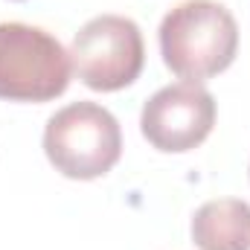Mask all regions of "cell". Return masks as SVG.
I'll list each match as a JSON object with an SVG mask.
<instances>
[{"instance_id":"cell-1","label":"cell","mask_w":250,"mask_h":250,"mask_svg":"<svg viewBox=\"0 0 250 250\" xmlns=\"http://www.w3.org/2000/svg\"><path fill=\"white\" fill-rule=\"evenodd\" d=\"M239 53L236 18L215 0L178 3L160 23L163 64L184 82H207L224 73Z\"/></svg>"},{"instance_id":"cell-2","label":"cell","mask_w":250,"mask_h":250,"mask_svg":"<svg viewBox=\"0 0 250 250\" xmlns=\"http://www.w3.org/2000/svg\"><path fill=\"white\" fill-rule=\"evenodd\" d=\"M44 151L64 178L96 181L120 163L123 131L108 108L96 102H73L47 120Z\"/></svg>"},{"instance_id":"cell-3","label":"cell","mask_w":250,"mask_h":250,"mask_svg":"<svg viewBox=\"0 0 250 250\" xmlns=\"http://www.w3.org/2000/svg\"><path fill=\"white\" fill-rule=\"evenodd\" d=\"M70 53L50 32L29 23H0V99L50 102L70 84Z\"/></svg>"},{"instance_id":"cell-4","label":"cell","mask_w":250,"mask_h":250,"mask_svg":"<svg viewBox=\"0 0 250 250\" xmlns=\"http://www.w3.org/2000/svg\"><path fill=\"white\" fill-rule=\"evenodd\" d=\"M70 64L82 84L114 93L134 84L146 64L140 26L123 15H99L87 21L70 47Z\"/></svg>"},{"instance_id":"cell-5","label":"cell","mask_w":250,"mask_h":250,"mask_svg":"<svg viewBox=\"0 0 250 250\" xmlns=\"http://www.w3.org/2000/svg\"><path fill=\"white\" fill-rule=\"evenodd\" d=\"M215 125V99L198 82H178L157 90L140 114L143 137L166 154L198 148Z\"/></svg>"},{"instance_id":"cell-6","label":"cell","mask_w":250,"mask_h":250,"mask_svg":"<svg viewBox=\"0 0 250 250\" xmlns=\"http://www.w3.org/2000/svg\"><path fill=\"white\" fill-rule=\"evenodd\" d=\"M198 250H250V204L242 198L207 201L192 218Z\"/></svg>"}]
</instances>
